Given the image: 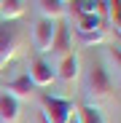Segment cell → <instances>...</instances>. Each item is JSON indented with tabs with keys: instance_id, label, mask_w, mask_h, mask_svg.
I'll list each match as a JSON object with an SVG mask.
<instances>
[{
	"instance_id": "obj_1",
	"label": "cell",
	"mask_w": 121,
	"mask_h": 123,
	"mask_svg": "<svg viewBox=\"0 0 121 123\" xmlns=\"http://www.w3.org/2000/svg\"><path fill=\"white\" fill-rule=\"evenodd\" d=\"M24 43V27L16 22H0V70L16 56V51Z\"/></svg>"
},
{
	"instance_id": "obj_2",
	"label": "cell",
	"mask_w": 121,
	"mask_h": 123,
	"mask_svg": "<svg viewBox=\"0 0 121 123\" xmlns=\"http://www.w3.org/2000/svg\"><path fill=\"white\" fill-rule=\"evenodd\" d=\"M86 94L94 99V102H102L113 94V80L108 75V70L100 64V62H92L89 67V75H86Z\"/></svg>"
},
{
	"instance_id": "obj_3",
	"label": "cell",
	"mask_w": 121,
	"mask_h": 123,
	"mask_svg": "<svg viewBox=\"0 0 121 123\" xmlns=\"http://www.w3.org/2000/svg\"><path fill=\"white\" fill-rule=\"evenodd\" d=\"M40 105H43L46 123H67L70 115L75 112V107H73V102H70V99L51 96V94H43V96H40Z\"/></svg>"
},
{
	"instance_id": "obj_4",
	"label": "cell",
	"mask_w": 121,
	"mask_h": 123,
	"mask_svg": "<svg viewBox=\"0 0 121 123\" xmlns=\"http://www.w3.org/2000/svg\"><path fill=\"white\" fill-rule=\"evenodd\" d=\"M27 78L32 80V86H38V88H46V86H51L54 80H57V70L49 64L46 59L35 56V59L30 62V72H27Z\"/></svg>"
},
{
	"instance_id": "obj_5",
	"label": "cell",
	"mask_w": 121,
	"mask_h": 123,
	"mask_svg": "<svg viewBox=\"0 0 121 123\" xmlns=\"http://www.w3.org/2000/svg\"><path fill=\"white\" fill-rule=\"evenodd\" d=\"M54 32H57V22L54 19H40L32 30V43L40 54H49L51 48V40H54Z\"/></svg>"
},
{
	"instance_id": "obj_6",
	"label": "cell",
	"mask_w": 121,
	"mask_h": 123,
	"mask_svg": "<svg viewBox=\"0 0 121 123\" xmlns=\"http://www.w3.org/2000/svg\"><path fill=\"white\" fill-rule=\"evenodd\" d=\"M32 80L27 78V72L24 75H19V78H14L11 83H6V94L8 96H14L16 102H22V99H30V94H32Z\"/></svg>"
},
{
	"instance_id": "obj_7",
	"label": "cell",
	"mask_w": 121,
	"mask_h": 123,
	"mask_svg": "<svg viewBox=\"0 0 121 123\" xmlns=\"http://www.w3.org/2000/svg\"><path fill=\"white\" fill-rule=\"evenodd\" d=\"M78 67H81V62H78V54H75V51H70V54H65V56H62L57 75L62 78L65 83H73V80L78 78Z\"/></svg>"
},
{
	"instance_id": "obj_8",
	"label": "cell",
	"mask_w": 121,
	"mask_h": 123,
	"mask_svg": "<svg viewBox=\"0 0 121 123\" xmlns=\"http://www.w3.org/2000/svg\"><path fill=\"white\" fill-rule=\"evenodd\" d=\"M70 30L65 27V24H59L57 22V32H54V40H51V48H49V54H59V56H65V54H70Z\"/></svg>"
},
{
	"instance_id": "obj_9",
	"label": "cell",
	"mask_w": 121,
	"mask_h": 123,
	"mask_svg": "<svg viewBox=\"0 0 121 123\" xmlns=\"http://www.w3.org/2000/svg\"><path fill=\"white\" fill-rule=\"evenodd\" d=\"M0 123H19V102L8 94H0Z\"/></svg>"
},
{
	"instance_id": "obj_10",
	"label": "cell",
	"mask_w": 121,
	"mask_h": 123,
	"mask_svg": "<svg viewBox=\"0 0 121 123\" xmlns=\"http://www.w3.org/2000/svg\"><path fill=\"white\" fill-rule=\"evenodd\" d=\"M38 8L43 13V19H54V22H59L67 13V6L62 0H38Z\"/></svg>"
},
{
	"instance_id": "obj_11",
	"label": "cell",
	"mask_w": 121,
	"mask_h": 123,
	"mask_svg": "<svg viewBox=\"0 0 121 123\" xmlns=\"http://www.w3.org/2000/svg\"><path fill=\"white\" fill-rule=\"evenodd\" d=\"M0 16L3 22H16L24 16V0H3L0 3Z\"/></svg>"
},
{
	"instance_id": "obj_12",
	"label": "cell",
	"mask_w": 121,
	"mask_h": 123,
	"mask_svg": "<svg viewBox=\"0 0 121 123\" xmlns=\"http://www.w3.org/2000/svg\"><path fill=\"white\" fill-rule=\"evenodd\" d=\"M75 30L78 32H100V30H105V27H102L100 13H84V16L75 19Z\"/></svg>"
},
{
	"instance_id": "obj_13",
	"label": "cell",
	"mask_w": 121,
	"mask_h": 123,
	"mask_svg": "<svg viewBox=\"0 0 121 123\" xmlns=\"http://www.w3.org/2000/svg\"><path fill=\"white\" fill-rule=\"evenodd\" d=\"M75 118H78V123H105L102 112H100L94 105H84V107H78V110H75Z\"/></svg>"
},
{
	"instance_id": "obj_14",
	"label": "cell",
	"mask_w": 121,
	"mask_h": 123,
	"mask_svg": "<svg viewBox=\"0 0 121 123\" xmlns=\"http://www.w3.org/2000/svg\"><path fill=\"white\" fill-rule=\"evenodd\" d=\"M105 11L110 16V24L118 35V27H121V0H105Z\"/></svg>"
},
{
	"instance_id": "obj_15",
	"label": "cell",
	"mask_w": 121,
	"mask_h": 123,
	"mask_svg": "<svg viewBox=\"0 0 121 123\" xmlns=\"http://www.w3.org/2000/svg\"><path fill=\"white\" fill-rule=\"evenodd\" d=\"M78 37H81L84 46H97V43L105 40V30H100V32H78Z\"/></svg>"
},
{
	"instance_id": "obj_16",
	"label": "cell",
	"mask_w": 121,
	"mask_h": 123,
	"mask_svg": "<svg viewBox=\"0 0 121 123\" xmlns=\"http://www.w3.org/2000/svg\"><path fill=\"white\" fill-rule=\"evenodd\" d=\"M110 59L116 62V70H118V48H110Z\"/></svg>"
},
{
	"instance_id": "obj_17",
	"label": "cell",
	"mask_w": 121,
	"mask_h": 123,
	"mask_svg": "<svg viewBox=\"0 0 121 123\" xmlns=\"http://www.w3.org/2000/svg\"><path fill=\"white\" fill-rule=\"evenodd\" d=\"M67 123H78V118H75V112L70 115V120H67Z\"/></svg>"
},
{
	"instance_id": "obj_18",
	"label": "cell",
	"mask_w": 121,
	"mask_h": 123,
	"mask_svg": "<svg viewBox=\"0 0 121 123\" xmlns=\"http://www.w3.org/2000/svg\"><path fill=\"white\" fill-rule=\"evenodd\" d=\"M62 3H73V0H62Z\"/></svg>"
},
{
	"instance_id": "obj_19",
	"label": "cell",
	"mask_w": 121,
	"mask_h": 123,
	"mask_svg": "<svg viewBox=\"0 0 121 123\" xmlns=\"http://www.w3.org/2000/svg\"><path fill=\"white\" fill-rule=\"evenodd\" d=\"M0 3H3V0H0Z\"/></svg>"
}]
</instances>
